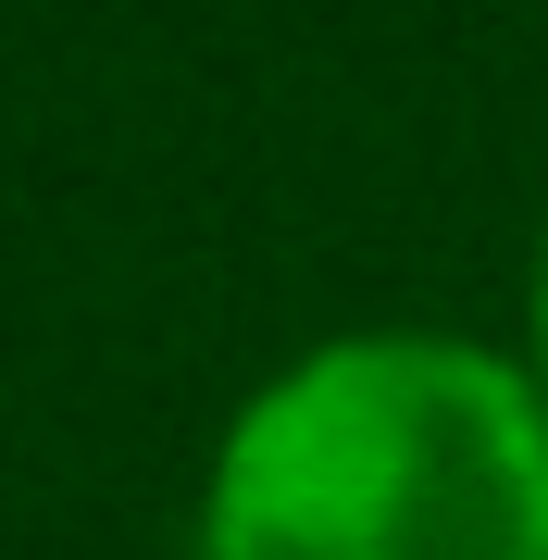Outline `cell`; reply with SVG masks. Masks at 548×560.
Returning a JSON list of instances; mask_svg holds the SVG:
<instances>
[{
  "label": "cell",
  "instance_id": "cell-2",
  "mask_svg": "<svg viewBox=\"0 0 548 560\" xmlns=\"http://www.w3.org/2000/svg\"><path fill=\"white\" fill-rule=\"evenodd\" d=\"M536 337H548V261H536Z\"/></svg>",
  "mask_w": 548,
  "mask_h": 560
},
{
  "label": "cell",
  "instance_id": "cell-1",
  "mask_svg": "<svg viewBox=\"0 0 548 560\" xmlns=\"http://www.w3.org/2000/svg\"><path fill=\"white\" fill-rule=\"evenodd\" d=\"M212 560H548V411L487 349H312L212 460Z\"/></svg>",
  "mask_w": 548,
  "mask_h": 560
}]
</instances>
